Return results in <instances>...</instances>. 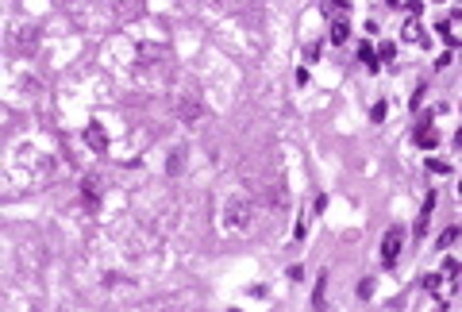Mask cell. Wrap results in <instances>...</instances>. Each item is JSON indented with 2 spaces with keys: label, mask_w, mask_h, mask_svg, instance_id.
I'll list each match as a JSON object with an SVG mask.
<instances>
[{
  "label": "cell",
  "mask_w": 462,
  "mask_h": 312,
  "mask_svg": "<svg viewBox=\"0 0 462 312\" xmlns=\"http://www.w3.org/2000/svg\"><path fill=\"white\" fill-rule=\"evenodd\" d=\"M458 197H462V185H458Z\"/></svg>",
  "instance_id": "obj_23"
},
{
  "label": "cell",
  "mask_w": 462,
  "mask_h": 312,
  "mask_svg": "<svg viewBox=\"0 0 462 312\" xmlns=\"http://www.w3.org/2000/svg\"><path fill=\"white\" fill-rule=\"evenodd\" d=\"M412 139H416V147H424V150H431V147L439 143V135H436V127H431V120H424V123H420Z\"/></svg>",
  "instance_id": "obj_3"
},
{
  "label": "cell",
  "mask_w": 462,
  "mask_h": 312,
  "mask_svg": "<svg viewBox=\"0 0 462 312\" xmlns=\"http://www.w3.org/2000/svg\"><path fill=\"white\" fill-rule=\"evenodd\" d=\"M323 297H328V270L316 277V293H312V304H316V308H323Z\"/></svg>",
  "instance_id": "obj_8"
},
{
  "label": "cell",
  "mask_w": 462,
  "mask_h": 312,
  "mask_svg": "<svg viewBox=\"0 0 462 312\" xmlns=\"http://www.w3.org/2000/svg\"><path fill=\"white\" fill-rule=\"evenodd\" d=\"M81 193H85L89 200H96V181H93V177H85V181H81Z\"/></svg>",
  "instance_id": "obj_16"
},
{
  "label": "cell",
  "mask_w": 462,
  "mask_h": 312,
  "mask_svg": "<svg viewBox=\"0 0 462 312\" xmlns=\"http://www.w3.org/2000/svg\"><path fill=\"white\" fill-rule=\"evenodd\" d=\"M443 274H451V277H458V274H462V270H458V262H454V258H447V262H443Z\"/></svg>",
  "instance_id": "obj_19"
},
{
  "label": "cell",
  "mask_w": 462,
  "mask_h": 312,
  "mask_svg": "<svg viewBox=\"0 0 462 312\" xmlns=\"http://www.w3.org/2000/svg\"><path fill=\"white\" fill-rule=\"evenodd\" d=\"M328 4H332V8H339V12H347V8H350L347 0H328Z\"/></svg>",
  "instance_id": "obj_21"
},
{
  "label": "cell",
  "mask_w": 462,
  "mask_h": 312,
  "mask_svg": "<svg viewBox=\"0 0 462 312\" xmlns=\"http://www.w3.org/2000/svg\"><path fill=\"white\" fill-rule=\"evenodd\" d=\"M431 208H436V193H427L424 208H420V220H416V239H424V235H427V220H431Z\"/></svg>",
  "instance_id": "obj_4"
},
{
  "label": "cell",
  "mask_w": 462,
  "mask_h": 312,
  "mask_svg": "<svg viewBox=\"0 0 462 312\" xmlns=\"http://www.w3.org/2000/svg\"><path fill=\"white\" fill-rule=\"evenodd\" d=\"M181 158H185V150H174V154H170V173H181Z\"/></svg>",
  "instance_id": "obj_15"
},
{
  "label": "cell",
  "mask_w": 462,
  "mask_h": 312,
  "mask_svg": "<svg viewBox=\"0 0 462 312\" xmlns=\"http://www.w3.org/2000/svg\"><path fill=\"white\" fill-rule=\"evenodd\" d=\"M404 39H420V23H416V16L404 23Z\"/></svg>",
  "instance_id": "obj_13"
},
{
  "label": "cell",
  "mask_w": 462,
  "mask_h": 312,
  "mask_svg": "<svg viewBox=\"0 0 462 312\" xmlns=\"http://www.w3.org/2000/svg\"><path fill=\"white\" fill-rule=\"evenodd\" d=\"M247 216H251V212H243V197H235L231 204H227V220H231V227H247Z\"/></svg>",
  "instance_id": "obj_5"
},
{
  "label": "cell",
  "mask_w": 462,
  "mask_h": 312,
  "mask_svg": "<svg viewBox=\"0 0 462 312\" xmlns=\"http://www.w3.org/2000/svg\"><path fill=\"white\" fill-rule=\"evenodd\" d=\"M305 231H308V216H301V220H296V227H293V235H296V239H305Z\"/></svg>",
  "instance_id": "obj_17"
},
{
  "label": "cell",
  "mask_w": 462,
  "mask_h": 312,
  "mask_svg": "<svg viewBox=\"0 0 462 312\" xmlns=\"http://www.w3.org/2000/svg\"><path fill=\"white\" fill-rule=\"evenodd\" d=\"M358 58L366 62V69H370V73H374V69H377V50H374V46H370V43H362V50H358Z\"/></svg>",
  "instance_id": "obj_9"
},
{
  "label": "cell",
  "mask_w": 462,
  "mask_h": 312,
  "mask_svg": "<svg viewBox=\"0 0 462 312\" xmlns=\"http://www.w3.org/2000/svg\"><path fill=\"white\" fill-rule=\"evenodd\" d=\"M370 120H374V123H382V120H385V100H377L374 108H370Z\"/></svg>",
  "instance_id": "obj_14"
},
{
  "label": "cell",
  "mask_w": 462,
  "mask_h": 312,
  "mask_svg": "<svg viewBox=\"0 0 462 312\" xmlns=\"http://www.w3.org/2000/svg\"><path fill=\"white\" fill-rule=\"evenodd\" d=\"M427 170H436V173H447V170H451V166H447V162H439V158H427Z\"/></svg>",
  "instance_id": "obj_18"
},
{
  "label": "cell",
  "mask_w": 462,
  "mask_h": 312,
  "mask_svg": "<svg viewBox=\"0 0 462 312\" xmlns=\"http://www.w3.org/2000/svg\"><path fill=\"white\" fill-rule=\"evenodd\" d=\"M85 143H89V147H96V150H104V147H108V139H104V131H100V123H89Z\"/></svg>",
  "instance_id": "obj_6"
},
{
  "label": "cell",
  "mask_w": 462,
  "mask_h": 312,
  "mask_svg": "<svg viewBox=\"0 0 462 312\" xmlns=\"http://www.w3.org/2000/svg\"><path fill=\"white\" fill-rule=\"evenodd\" d=\"M347 35H350L347 19H335V23H332V35H328V39H332V43L339 46V43H347Z\"/></svg>",
  "instance_id": "obj_7"
},
{
  "label": "cell",
  "mask_w": 462,
  "mask_h": 312,
  "mask_svg": "<svg viewBox=\"0 0 462 312\" xmlns=\"http://www.w3.org/2000/svg\"><path fill=\"white\" fill-rule=\"evenodd\" d=\"M216 4H227V0H216Z\"/></svg>",
  "instance_id": "obj_22"
},
{
  "label": "cell",
  "mask_w": 462,
  "mask_h": 312,
  "mask_svg": "<svg viewBox=\"0 0 462 312\" xmlns=\"http://www.w3.org/2000/svg\"><path fill=\"white\" fill-rule=\"evenodd\" d=\"M174 112H177V120H181L185 127H193V123H201L204 116H208V108H204V96L189 89V93H181V96H177Z\"/></svg>",
  "instance_id": "obj_1"
},
{
  "label": "cell",
  "mask_w": 462,
  "mask_h": 312,
  "mask_svg": "<svg viewBox=\"0 0 462 312\" xmlns=\"http://www.w3.org/2000/svg\"><path fill=\"white\" fill-rule=\"evenodd\" d=\"M370 293H374V281H370V277H366V281L358 285V297H370Z\"/></svg>",
  "instance_id": "obj_20"
},
{
  "label": "cell",
  "mask_w": 462,
  "mask_h": 312,
  "mask_svg": "<svg viewBox=\"0 0 462 312\" xmlns=\"http://www.w3.org/2000/svg\"><path fill=\"white\" fill-rule=\"evenodd\" d=\"M266 200H270V204H285V193H281V185H274V189L266 193Z\"/></svg>",
  "instance_id": "obj_12"
},
{
  "label": "cell",
  "mask_w": 462,
  "mask_h": 312,
  "mask_svg": "<svg viewBox=\"0 0 462 312\" xmlns=\"http://www.w3.org/2000/svg\"><path fill=\"white\" fill-rule=\"evenodd\" d=\"M454 239H458V227H447V231H443V235H439V239H436V247H439V251H443V247H451Z\"/></svg>",
  "instance_id": "obj_10"
},
{
  "label": "cell",
  "mask_w": 462,
  "mask_h": 312,
  "mask_svg": "<svg viewBox=\"0 0 462 312\" xmlns=\"http://www.w3.org/2000/svg\"><path fill=\"white\" fill-rule=\"evenodd\" d=\"M401 243H404V231L393 224L389 231H385V239H382V262H385V266H393V262H397V254H401Z\"/></svg>",
  "instance_id": "obj_2"
},
{
  "label": "cell",
  "mask_w": 462,
  "mask_h": 312,
  "mask_svg": "<svg viewBox=\"0 0 462 312\" xmlns=\"http://www.w3.org/2000/svg\"><path fill=\"white\" fill-rule=\"evenodd\" d=\"M393 54H397V46H393V43H389V39H385V43H382V46H377V58H385V62H389V58H393Z\"/></svg>",
  "instance_id": "obj_11"
}]
</instances>
